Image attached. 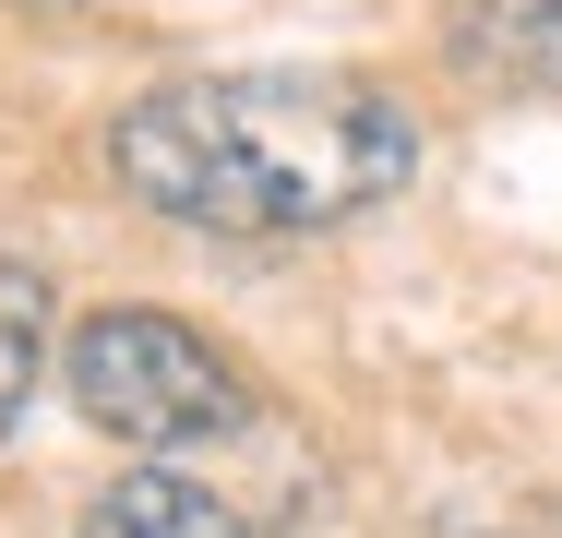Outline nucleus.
<instances>
[{"mask_svg": "<svg viewBox=\"0 0 562 538\" xmlns=\"http://www.w3.org/2000/svg\"><path fill=\"white\" fill-rule=\"evenodd\" d=\"M467 85H515V97H562V0H454L443 24Z\"/></svg>", "mask_w": 562, "mask_h": 538, "instance_id": "3", "label": "nucleus"}, {"mask_svg": "<svg viewBox=\"0 0 562 538\" xmlns=\"http://www.w3.org/2000/svg\"><path fill=\"white\" fill-rule=\"evenodd\" d=\"M109 180L204 239H312L419 180V108L371 72H168L109 120Z\"/></svg>", "mask_w": 562, "mask_h": 538, "instance_id": "1", "label": "nucleus"}, {"mask_svg": "<svg viewBox=\"0 0 562 538\" xmlns=\"http://www.w3.org/2000/svg\"><path fill=\"white\" fill-rule=\"evenodd\" d=\"M72 538H251V527L227 515L204 479H180V467H120L109 491L85 503Z\"/></svg>", "mask_w": 562, "mask_h": 538, "instance_id": "4", "label": "nucleus"}, {"mask_svg": "<svg viewBox=\"0 0 562 538\" xmlns=\"http://www.w3.org/2000/svg\"><path fill=\"white\" fill-rule=\"evenodd\" d=\"M60 395L109 442H144V455H180V442H227L251 430V383L204 323L144 312V300H109V312L72 323L60 347Z\"/></svg>", "mask_w": 562, "mask_h": 538, "instance_id": "2", "label": "nucleus"}, {"mask_svg": "<svg viewBox=\"0 0 562 538\" xmlns=\"http://www.w3.org/2000/svg\"><path fill=\"white\" fill-rule=\"evenodd\" d=\"M48 276L24 264V251H0V442L24 419V395H36V371H48Z\"/></svg>", "mask_w": 562, "mask_h": 538, "instance_id": "5", "label": "nucleus"}, {"mask_svg": "<svg viewBox=\"0 0 562 538\" xmlns=\"http://www.w3.org/2000/svg\"><path fill=\"white\" fill-rule=\"evenodd\" d=\"M24 12H72V0H24Z\"/></svg>", "mask_w": 562, "mask_h": 538, "instance_id": "6", "label": "nucleus"}]
</instances>
